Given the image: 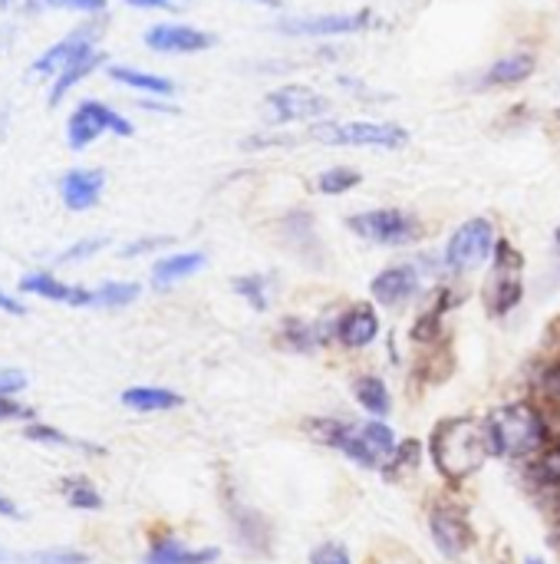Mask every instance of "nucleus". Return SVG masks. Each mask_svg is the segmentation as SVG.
I'll use <instances>...</instances> for the list:
<instances>
[{"label": "nucleus", "mask_w": 560, "mask_h": 564, "mask_svg": "<svg viewBox=\"0 0 560 564\" xmlns=\"http://www.w3.org/2000/svg\"><path fill=\"white\" fill-rule=\"evenodd\" d=\"M17 420H33V410L17 403L13 397H0V423H17Z\"/></svg>", "instance_id": "f704fd0d"}, {"label": "nucleus", "mask_w": 560, "mask_h": 564, "mask_svg": "<svg viewBox=\"0 0 560 564\" xmlns=\"http://www.w3.org/2000/svg\"><path fill=\"white\" fill-rule=\"evenodd\" d=\"M360 172L356 169H347V165H337V169H327L320 178H317V188L323 192V195H343V192H350V188H356L360 185Z\"/></svg>", "instance_id": "bb28decb"}, {"label": "nucleus", "mask_w": 560, "mask_h": 564, "mask_svg": "<svg viewBox=\"0 0 560 564\" xmlns=\"http://www.w3.org/2000/svg\"><path fill=\"white\" fill-rule=\"evenodd\" d=\"M558 539H560V525H558Z\"/></svg>", "instance_id": "09e8293b"}, {"label": "nucleus", "mask_w": 560, "mask_h": 564, "mask_svg": "<svg viewBox=\"0 0 560 564\" xmlns=\"http://www.w3.org/2000/svg\"><path fill=\"white\" fill-rule=\"evenodd\" d=\"M205 268V254L201 251H185V254H172V258H162L155 268H152V284L155 288H168L182 278H191L195 271Z\"/></svg>", "instance_id": "4be33fe9"}, {"label": "nucleus", "mask_w": 560, "mask_h": 564, "mask_svg": "<svg viewBox=\"0 0 560 564\" xmlns=\"http://www.w3.org/2000/svg\"><path fill=\"white\" fill-rule=\"evenodd\" d=\"M429 532H432V542L439 545V552L446 558H459L472 549V525L469 519L452 509V506H436L432 516H429Z\"/></svg>", "instance_id": "9d476101"}, {"label": "nucleus", "mask_w": 560, "mask_h": 564, "mask_svg": "<svg viewBox=\"0 0 560 564\" xmlns=\"http://www.w3.org/2000/svg\"><path fill=\"white\" fill-rule=\"evenodd\" d=\"M310 564H350V552L340 542H323L310 552Z\"/></svg>", "instance_id": "473e14b6"}, {"label": "nucleus", "mask_w": 560, "mask_h": 564, "mask_svg": "<svg viewBox=\"0 0 560 564\" xmlns=\"http://www.w3.org/2000/svg\"><path fill=\"white\" fill-rule=\"evenodd\" d=\"M63 499L69 502V509H79V512H96V509H102V496H99V489H96L86 476H69V479H63Z\"/></svg>", "instance_id": "393cba45"}, {"label": "nucleus", "mask_w": 560, "mask_h": 564, "mask_svg": "<svg viewBox=\"0 0 560 564\" xmlns=\"http://www.w3.org/2000/svg\"><path fill=\"white\" fill-rule=\"evenodd\" d=\"M314 139L327 145H376V149H403L409 132L393 122H343V126H320Z\"/></svg>", "instance_id": "423d86ee"}, {"label": "nucleus", "mask_w": 560, "mask_h": 564, "mask_svg": "<svg viewBox=\"0 0 560 564\" xmlns=\"http://www.w3.org/2000/svg\"><path fill=\"white\" fill-rule=\"evenodd\" d=\"M135 297H139V284H132V281H109V284L96 288L92 307H125Z\"/></svg>", "instance_id": "a878e982"}, {"label": "nucleus", "mask_w": 560, "mask_h": 564, "mask_svg": "<svg viewBox=\"0 0 560 564\" xmlns=\"http://www.w3.org/2000/svg\"><path fill=\"white\" fill-rule=\"evenodd\" d=\"M172 238H145V241H135V245H125L122 248V254L125 258H132V254H145V251H155V248H162V245H168Z\"/></svg>", "instance_id": "58836bf2"}, {"label": "nucleus", "mask_w": 560, "mask_h": 564, "mask_svg": "<svg viewBox=\"0 0 560 564\" xmlns=\"http://www.w3.org/2000/svg\"><path fill=\"white\" fill-rule=\"evenodd\" d=\"M234 291H238L241 297H248L254 311H264V307H267V294H264V278H261V274L238 278V281H234Z\"/></svg>", "instance_id": "7c9ffc66"}, {"label": "nucleus", "mask_w": 560, "mask_h": 564, "mask_svg": "<svg viewBox=\"0 0 560 564\" xmlns=\"http://www.w3.org/2000/svg\"><path fill=\"white\" fill-rule=\"evenodd\" d=\"M102 248H106V238H86V241H79V245L66 248V251L59 254V261H63V264H73V261H83V258H89V254L102 251Z\"/></svg>", "instance_id": "72a5a7b5"}, {"label": "nucleus", "mask_w": 560, "mask_h": 564, "mask_svg": "<svg viewBox=\"0 0 560 564\" xmlns=\"http://www.w3.org/2000/svg\"><path fill=\"white\" fill-rule=\"evenodd\" d=\"M373 297L386 307H399L406 304L416 291H419V274L413 264H396V268H386L373 278L370 284Z\"/></svg>", "instance_id": "dca6fc26"}, {"label": "nucleus", "mask_w": 560, "mask_h": 564, "mask_svg": "<svg viewBox=\"0 0 560 564\" xmlns=\"http://www.w3.org/2000/svg\"><path fill=\"white\" fill-rule=\"evenodd\" d=\"M20 291L43 297V301H53V304H69V307H92V301H96V291L63 284L50 271H30L26 278H20Z\"/></svg>", "instance_id": "4468645a"}, {"label": "nucleus", "mask_w": 560, "mask_h": 564, "mask_svg": "<svg viewBox=\"0 0 560 564\" xmlns=\"http://www.w3.org/2000/svg\"><path fill=\"white\" fill-rule=\"evenodd\" d=\"M554 241H558V251H560V228H558V231H554Z\"/></svg>", "instance_id": "a18cd8bd"}, {"label": "nucleus", "mask_w": 560, "mask_h": 564, "mask_svg": "<svg viewBox=\"0 0 560 564\" xmlns=\"http://www.w3.org/2000/svg\"><path fill=\"white\" fill-rule=\"evenodd\" d=\"M495 245H498L495 225L488 218H469L452 231L446 245V268L452 274H469L495 254Z\"/></svg>", "instance_id": "20e7f679"}, {"label": "nucleus", "mask_w": 560, "mask_h": 564, "mask_svg": "<svg viewBox=\"0 0 560 564\" xmlns=\"http://www.w3.org/2000/svg\"><path fill=\"white\" fill-rule=\"evenodd\" d=\"M254 3H271V7H277L281 0H254Z\"/></svg>", "instance_id": "c03bdc74"}, {"label": "nucleus", "mask_w": 560, "mask_h": 564, "mask_svg": "<svg viewBox=\"0 0 560 564\" xmlns=\"http://www.w3.org/2000/svg\"><path fill=\"white\" fill-rule=\"evenodd\" d=\"M541 393H545V400L548 403H554L560 413V364L554 367H548L545 370V377H541Z\"/></svg>", "instance_id": "e433bc0d"}, {"label": "nucleus", "mask_w": 560, "mask_h": 564, "mask_svg": "<svg viewBox=\"0 0 560 564\" xmlns=\"http://www.w3.org/2000/svg\"><path fill=\"white\" fill-rule=\"evenodd\" d=\"M129 7H139V10H175L182 0H125Z\"/></svg>", "instance_id": "ea45409f"}, {"label": "nucleus", "mask_w": 560, "mask_h": 564, "mask_svg": "<svg viewBox=\"0 0 560 564\" xmlns=\"http://www.w3.org/2000/svg\"><path fill=\"white\" fill-rule=\"evenodd\" d=\"M106 63V53H99L96 46L92 50H86V53H79L73 63H66L63 69H59V79L53 83V93H50V106H59V99L83 79V76H89L96 66H102Z\"/></svg>", "instance_id": "412c9836"}, {"label": "nucleus", "mask_w": 560, "mask_h": 564, "mask_svg": "<svg viewBox=\"0 0 560 564\" xmlns=\"http://www.w3.org/2000/svg\"><path fill=\"white\" fill-rule=\"evenodd\" d=\"M429 453H432V463L439 466V473L446 479H465L475 469H482V463L488 456H495L492 440H488V426L475 423L469 416L439 423L432 440H429Z\"/></svg>", "instance_id": "f257e3e1"}, {"label": "nucleus", "mask_w": 560, "mask_h": 564, "mask_svg": "<svg viewBox=\"0 0 560 564\" xmlns=\"http://www.w3.org/2000/svg\"><path fill=\"white\" fill-rule=\"evenodd\" d=\"M535 66H538L535 53H525V50L508 53L498 63H492V69L485 73V86H518L535 73Z\"/></svg>", "instance_id": "a211bd4d"}, {"label": "nucleus", "mask_w": 560, "mask_h": 564, "mask_svg": "<svg viewBox=\"0 0 560 564\" xmlns=\"http://www.w3.org/2000/svg\"><path fill=\"white\" fill-rule=\"evenodd\" d=\"M521 264H525V258L512 241L495 245V271H492V281L485 288V304L495 317H505L521 304V297H525Z\"/></svg>", "instance_id": "39448f33"}, {"label": "nucleus", "mask_w": 560, "mask_h": 564, "mask_svg": "<svg viewBox=\"0 0 560 564\" xmlns=\"http://www.w3.org/2000/svg\"><path fill=\"white\" fill-rule=\"evenodd\" d=\"M485 426H488L492 453L505 456V459H528V456L541 453L551 436L545 416L531 403H508V406L495 410L485 420Z\"/></svg>", "instance_id": "f03ea898"}, {"label": "nucleus", "mask_w": 560, "mask_h": 564, "mask_svg": "<svg viewBox=\"0 0 560 564\" xmlns=\"http://www.w3.org/2000/svg\"><path fill=\"white\" fill-rule=\"evenodd\" d=\"M267 106L277 122H300V119L323 116L330 109V102L310 86H281L267 96Z\"/></svg>", "instance_id": "9b49d317"}, {"label": "nucleus", "mask_w": 560, "mask_h": 564, "mask_svg": "<svg viewBox=\"0 0 560 564\" xmlns=\"http://www.w3.org/2000/svg\"><path fill=\"white\" fill-rule=\"evenodd\" d=\"M7 3H10V0H0V7H7Z\"/></svg>", "instance_id": "de8ad7c7"}, {"label": "nucleus", "mask_w": 560, "mask_h": 564, "mask_svg": "<svg viewBox=\"0 0 560 564\" xmlns=\"http://www.w3.org/2000/svg\"><path fill=\"white\" fill-rule=\"evenodd\" d=\"M23 564H89V555L79 549H40L30 555H20Z\"/></svg>", "instance_id": "c85d7f7f"}, {"label": "nucleus", "mask_w": 560, "mask_h": 564, "mask_svg": "<svg viewBox=\"0 0 560 564\" xmlns=\"http://www.w3.org/2000/svg\"><path fill=\"white\" fill-rule=\"evenodd\" d=\"M109 76L122 86H132V89H142V93H155V96H172L175 83L165 79V76H155V73H142V69H132V66H109Z\"/></svg>", "instance_id": "5701e85b"}, {"label": "nucleus", "mask_w": 560, "mask_h": 564, "mask_svg": "<svg viewBox=\"0 0 560 564\" xmlns=\"http://www.w3.org/2000/svg\"><path fill=\"white\" fill-rule=\"evenodd\" d=\"M535 473H538V479H541V482H548V486H560V443L558 446H551V449L535 463Z\"/></svg>", "instance_id": "2f4dec72"}, {"label": "nucleus", "mask_w": 560, "mask_h": 564, "mask_svg": "<svg viewBox=\"0 0 560 564\" xmlns=\"http://www.w3.org/2000/svg\"><path fill=\"white\" fill-rule=\"evenodd\" d=\"M376 334H380V314L373 311V304H356L337 321V337L350 350L370 347L376 340Z\"/></svg>", "instance_id": "f3484780"}, {"label": "nucleus", "mask_w": 560, "mask_h": 564, "mask_svg": "<svg viewBox=\"0 0 560 564\" xmlns=\"http://www.w3.org/2000/svg\"><path fill=\"white\" fill-rule=\"evenodd\" d=\"M145 43L155 53H201L215 43V36L185 23H158L145 33Z\"/></svg>", "instance_id": "f8f14e48"}, {"label": "nucleus", "mask_w": 560, "mask_h": 564, "mask_svg": "<svg viewBox=\"0 0 560 564\" xmlns=\"http://www.w3.org/2000/svg\"><path fill=\"white\" fill-rule=\"evenodd\" d=\"M347 225H350V231H356L360 238L376 241V245H409L419 235V221L399 208L363 212V215H353Z\"/></svg>", "instance_id": "6e6552de"}, {"label": "nucleus", "mask_w": 560, "mask_h": 564, "mask_svg": "<svg viewBox=\"0 0 560 564\" xmlns=\"http://www.w3.org/2000/svg\"><path fill=\"white\" fill-rule=\"evenodd\" d=\"M23 436L30 440V443H43V446H79V449H89V453H96V446H86V443H76L73 436H66V433H59L56 426H46V423H30L26 430H23Z\"/></svg>", "instance_id": "cd10ccee"}, {"label": "nucleus", "mask_w": 560, "mask_h": 564, "mask_svg": "<svg viewBox=\"0 0 560 564\" xmlns=\"http://www.w3.org/2000/svg\"><path fill=\"white\" fill-rule=\"evenodd\" d=\"M46 7H59V10H79V13H102L106 0H40Z\"/></svg>", "instance_id": "c9c22d12"}, {"label": "nucleus", "mask_w": 560, "mask_h": 564, "mask_svg": "<svg viewBox=\"0 0 560 564\" xmlns=\"http://www.w3.org/2000/svg\"><path fill=\"white\" fill-rule=\"evenodd\" d=\"M96 36H99V26H79V30H73L69 36H63L59 43H53L43 56H36L33 66H30V73H33V76H53V73H59V69H63L66 63H73L79 53L92 50Z\"/></svg>", "instance_id": "ddd939ff"}, {"label": "nucleus", "mask_w": 560, "mask_h": 564, "mask_svg": "<svg viewBox=\"0 0 560 564\" xmlns=\"http://www.w3.org/2000/svg\"><path fill=\"white\" fill-rule=\"evenodd\" d=\"M122 406L135 413H165V410L182 406V397L165 387H132L122 393Z\"/></svg>", "instance_id": "6ab92c4d"}, {"label": "nucleus", "mask_w": 560, "mask_h": 564, "mask_svg": "<svg viewBox=\"0 0 560 564\" xmlns=\"http://www.w3.org/2000/svg\"><path fill=\"white\" fill-rule=\"evenodd\" d=\"M366 469H380L396 453V436L383 423H320V436Z\"/></svg>", "instance_id": "7ed1b4c3"}, {"label": "nucleus", "mask_w": 560, "mask_h": 564, "mask_svg": "<svg viewBox=\"0 0 560 564\" xmlns=\"http://www.w3.org/2000/svg\"><path fill=\"white\" fill-rule=\"evenodd\" d=\"M218 558V549H185L175 539H162L149 549L145 564H211Z\"/></svg>", "instance_id": "aec40b11"}, {"label": "nucleus", "mask_w": 560, "mask_h": 564, "mask_svg": "<svg viewBox=\"0 0 560 564\" xmlns=\"http://www.w3.org/2000/svg\"><path fill=\"white\" fill-rule=\"evenodd\" d=\"M23 387H26V377L20 370H13V367L0 370V397H17Z\"/></svg>", "instance_id": "4c0bfd02"}, {"label": "nucleus", "mask_w": 560, "mask_h": 564, "mask_svg": "<svg viewBox=\"0 0 560 564\" xmlns=\"http://www.w3.org/2000/svg\"><path fill=\"white\" fill-rule=\"evenodd\" d=\"M0 311H3V314H13V317H23V314H26V307H23L17 297H10L7 291H0Z\"/></svg>", "instance_id": "a19ab883"}, {"label": "nucleus", "mask_w": 560, "mask_h": 564, "mask_svg": "<svg viewBox=\"0 0 560 564\" xmlns=\"http://www.w3.org/2000/svg\"><path fill=\"white\" fill-rule=\"evenodd\" d=\"M528 564H545V562H541V558H531V562H528Z\"/></svg>", "instance_id": "49530a36"}, {"label": "nucleus", "mask_w": 560, "mask_h": 564, "mask_svg": "<svg viewBox=\"0 0 560 564\" xmlns=\"http://www.w3.org/2000/svg\"><path fill=\"white\" fill-rule=\"evenodd\" d=\"M287 340L297 347V350H314L317 344L327 340V334L317 327V324H300V321H290L287 324Z\"/></svg>", "instance_id": "c756f323"}, {"label": "nucleus", "mask_w": 560, "mask_h": 564, "mask_svg": "<svg viewBox=\"0 0 560 564\" xmlns=\"http://www.w3.org/2000/svg\"><path fill=\"white\" fill-rule=\"evenodd\" d=\"M356 403L370 413V416H386L389 413V390L380 377H360L353 383Z\"/></svg>", "instance_id": "b1692460"}, {"label": "nucleus", "mask_w": 560, "mask_h": 564, "mask_svg": "<svg viewBox=\"0 0 560 564\" xmlns=\"http://www.w3.org/2000/svg\"><path fill=\"white\" fill-rule=\"evenodd\" d=\"M0 519H20V509L7 496H0Z\"/></svg>", "instance_id": "79ce46f5"}, {"label": "nucleus", "mask_w": 560, "mask_h": 564, "mask_svg": "<svg viewBox=\"0 0 560 564\" xmlns=\"http://www.w3.org/2000/svg\"><path fill=\"white\" fill-rule=\"evenodd\" d=\"M106 175L99 169H73L59 178V198L69 212H86L99 202Z\"/></svg>", "instance_id": "2eb2a0df"}, {"label": "nucleus", "mask_w": 560, "mask_h": 564, "mask_svg": "<svg viewBox=\"0 0 560 564\" xmlns=\"http://www.w3.org/2000/svg\"><path fill=\"white\" fill-rule=\"evenodd\" d=\"M106 129H112L116 135H132V122L122 119L116 109H109L106 102H79L76 112L69 116V126H66V142L69 149H86L92 145Z\"/></svg>", "instance_id": "0eeeda50"}, {"label": "nucleus", "mask_w": 560, "mask_h": 564, "mask_svg": "<svg viewBox=\"0 0 560 564\" xmlns=\"http://www.w3.org/2000/svg\"><path fill=\"white\" fill-rule=\"evenodd\" d=\"M0 562H20V555H13V552L0 549Z\"/></svg>", "instance_id": "37998d69"}, {"label": "nucleus", "mask_w": 560, "mask_h": 564, "mask_svg": "<svg viewBox=\"0 0 560 564\" xmlns=\"http://www.w3.org/2000/svg\"><path fill=\"white\" fill-rule=\"evenodd\" d=\"M370 10L360 13H327V17H290L281 20L277 30L290 36H337V33H360L370 26Z\"/></svg>", "instance_id": "1a4fd4ad"}]
</instances>
